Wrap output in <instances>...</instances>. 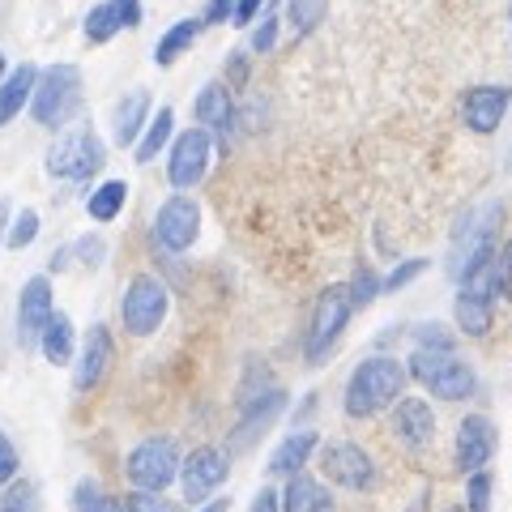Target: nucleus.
Listing matches in <instances>:
<instances>
[{
	"mask_svg": "<svg viewBox=\"0 0 512 512\" xmlns=\"http://www.w3.org/2000/svg\"><path fill=\"white\" fill-rule=\"evenodd\" d=\"M500 222H504V205L500 201H487L470 210L466 218L457 222V235H453V248H448V278L457 286L483 274V269L495 261V239H500Z\"/></svg>",
	"mask_w": 512,
	"mask_h": 512,
	"instance_id": "nucleus-1",
	"label": "nucleus"
},
{
	"mask_svg": "<svg viewBox=\"0 0 512 512\" xmlns=\"http://www.w3.org/2000/svg\"><path fill=\"white\" fill-rule=\"evenodd\" d=\"M402 384H406V367L397 359H389V355L363 359L346 384V414L350 419H372L376 410L393 406L397 397H402Z\"/></svg>",
	"mask_w": 512,
	"mask_h": 512,
	"instance_id": "nucleus-2",
	"label": "nucleus"
},
{
	"mask_svg": "<svg viewBox=\"0 0 512 512\" xmlns=\"http://www.w3.org/2000/svg\"><path fill=\"white\" fill-rule=\"evenodd\" d=\"M77 103H82V73L73 64H52L35 77V90H30V116L43 128H64L73 120Z\"/></svg>",
	"mask_w": 512,
	"mask_h": 512,
	"instance_id": "nucleus-3",
	"label": "nucleus"
},
{
	"mask_svg": "<svg viewBox=\"0 0 512 512\" xmlns=\"http://www.w3.org/2000/svg\"><path fill=\"white\" fill-rule=\"evenodd\" d=\"M350 312H355V303H350L346 282H333V286H325V291L316 295L312 320H308V346H303L308 363H325L333 355V346H338V338L350 325Z\"/></svg>",
	"mask_w": 512,
	"mask_h": 512,
	"instance_id": "nucleus-4",
	"label": "nucleus"
},
{
	"mask_svg": "<svg viewBox=\"0 0 512 512\" xmlns=\"http://www.w3.org/2000/svg\"><path fill=\"white\" fill-rule=\"evenodd\" d=\"M124 474L137 491H167L180 478V444L167 436L141 440L124 461Z\"/></svg>",
	"mask_w": 512,
	"mask_h": 512,
	"instance_id": "nucleus-5",
	"label": "nucleus"
},
{
	"mask_svg": "<svg viewBox=\"0 0 512 512\" xmlns=\"http://www.w3.org/2000/svg\"><path fill=\"white\" fill-rule=\"evenodd\" d=\"M103 141L90 133V128H69V133H60L52 141V150H47V171L56 175V180H73L82 184L90 180L94 171H103Z\"/></svg>",
	"mask_w": 512,
	"mask_h": 512,
	"instance_id": "nucleus-6",
	"label": "nucleus"
},
{
	"mask_svg": "<svg viewBox=\"0 0 512 512\" xmlns=\"http://www.w3.org/2000/svg\"><path fill=\"white\" fill-rule=\"evenodd\" d=\"M120 312H124V329L133 333V338H150V333H158V325L167 320V291H163V282L150 278V274H137L133 282H128Z\"/></svg>",
	"mask_w": 512,
	"mask_h": 512,
	"instance_id": "nucleus-7",
	"label": "nucleus"
},
{
	"mask_svg": "<svg viewBox=\"0 0 512 512\" xmlns=\"http://www.w3.org/2000/svg\"><path fill=\"white\" fill-rule=\"evenodd\" d=\"M210 154H214V137L205 128H184L180 137L171 141V163H167V180L171 188H197L210 171Z\"/></svg>",
	"mask_w": 512,
	"mask_h": 512,
	"instance_id": "nucleus-8",
	"label": "nucleus"
},
{
	"mask_svg": "<svg viewBox=\"0 0 512 512\" xmlns=\"http://www.w3.org/2000/svg\"><path fill=\"white\" fill-rule=\"evenodd\" d=\"M201 235V205L184 197V192H175L171 201H163V210L154 218V239L163 252H188L197 244Z\"/></svg>",
	"mask_w": 512,
	"mask_h": 512,
	"instance_id": "nucleus-9",
	"label": "nucleus"
},
{
	"mask_svg": "<svg viewBox=\"0 0 512 512\" xmlns=\"http://www.w3.org/2000/svg\"><path fill=\"white\" fill-rule=\"evenodd\" d=\"M227 470H231V457L222 448H197L188 453V461L180 466V491L188 504H201L227 483Z\"/></svg>",
	"mask_w": 512,
	"mask_h": 512,
	"instance_id": "nucleus-10",
	"label": "nucleus"
},
{
	"mask_svg": "<svg viewBox=\"0 0 512 512\" xmlns=\"http://www.w3.org/2000/svg\"><path fill=\"white\" fill-rule=\"evenodd\" d=\"M320 466H325V478H333V483L346 487V491H372L376 487L372 457H367L355 440H333L325 448V457H320Z\"/></svg>",
	"mask_w": 512,
	"mask_h": 512,
	"instance_id": "nucleus-11",
	"label": "nucleus"
},
{
	"mask_svg": "<svg viewBox=\"0 0 512 512\" xmlns=\"http://www.w3.org/2000/svg\"><path fill=\"white\" fill-rule=\"evenodd\" d=\"M495 423L487 414H466L457 427V470L461 474H474V470H487V461L495 457Z\"/></svg>",
	"mask_w": 512,
	"mask_h": 512,
	"instance_id": "nucleus-12",
	"label": "nucleus"
},
{
	"mask_svg": "<svg viewBox=\"0 0 512 512\" xmlns=\"http://www.w3.org/2000/svg\"><path fill=\"white\" fill-rule=\"evenodd\" d=\"M508 103H512V90L508 86H474L466 99H461V120H466L470 133L491 137L495 128L504 124Z\"/></svg>",
	"mask_w": 512,
	"mask_h": 512,
	"instance_id": "nucleus-13",
	"label": "nucleus"
},
{
	"mask_svg": "<svg viewBox=\"0 0 512 512\" xmlns=\"http://www.w3.org/2000/svg\"><path fill=\"white\" fill-rule=\"evenodd\" d=\"M141 26V0H103L86 13V39L90 43H111L120 30Z\"/></svg>",
	"mask_w": 512,
	"mask_h": 512,
	"instance_id": "nucleus-14",
	"label": "nucleus"
},
{
	"mask_svg": "<svg viewBox=\"0 0 512 512\" xmlns=\"http://www.w3.org/2000/svg\"><path fill=\"white\" fill-rule=\"evenodd\" d=\"M52 282H47L43 274L39 278H30L22 286V299H18V338L22 346H35L39 342V333L47 325V316H52Z\"/></svg>",
	"mask_w": 512,
	"mask_h": 512,
	"instance_id": "nucleus-15",
	"label": "nucleus"
},
{
	"mask_svg": "<svg viewBox=\"0 0 512 512\" xmlns=\"http://www.w3.org/2000/svg\"><path fill=\"white\" fill-rule=\"evenodd\" d=\"M107 367H111V333H107V325H90L86 329V342H82V355H77L73 389L77 393H90L94 384L107 376Z\"/></svg>",
	"mask_w": 512,
	"mask_h": 512,
	"instance_id": "nucleus-16",
	"label": "nucleus"
},
{
	"mask_svg": "<svg viewBox=\"0 0 512 512\" xmlns=\"http://www.w3.org/2000/svg\"><path fill=\"white\" fill-rule=\"evenodd\" d=\"M393 431H397L402 444L427 448L431 436H436V414H431V406L423 402V397H402L397 410H393Z\"/></svg>",
	"mask_w": 512,
	"mask_h": 512,
	"instance_id": "nucleus-17",
	"label": "nucleus"
},
{
	"mask_svg": "<svg viewBox=\"0 0 512 512\" xmlns=\"http://www.w3.org/2000/svg\"><path fill=\"white\" fill-rule=\"evenodd\" d=\"M197 120H201L205 133L231 137V128H235V103H231V90L222 86V82L201 86V94H197Z\"/></svg>",
	"mask_w": 512,
	"mask_h": 512,
	"instance_id": "nucleus-18",
	"label": "nucleus"
},
{
	"mask_svg": "<svg viewBox=\"0 0 512 512\" xmlns=\"http://www.w3.org/2000/svg\"><path fill=\"white\" fill-rule=\"evenodd\" d=\"M427 389L436 397H444V402H466V397H474V389H478V376H474L470 363L444 355V363L436 367V376L427 380Z\"/></svg>",
	"mask_w": 512,
	"mask_h": 512,
	"instance_id": "nucleus-19",
	"label": "nucleus"
},
{
	"mask_svg": "<svg viewBox=\"0 0 512 512\" xmlns=\"http://www.w3.org/2000/svg\"><path fill=\"white\" fill-rule=\"evenodd\" d=\"M316 431H295V436H286L278 448H274V457H269V474H278V478H291L299 474L303 466H308V457L316 453Z\"/></svg>",
	"mask_w": 512,
	"mask_h": 512,
	"instance_id": "nucleus-20",
	"label": "nucleus"
},
{
	"mask_svg": "<svg viewBox=\"0 0 512 512\" xmlns=\"http://www.w3.org/2000/svg\"><path fill=\"white\" fill-rule=\"evenodd\" d=\"M146 111H150V90H128L124 99L116 103V141L120 146H133V141L141 137V128H146Z\"/></svg>",
	"mask_w": 512,
	"mask_h": 512,
	"instance_id": "nucleus-21",
	"label": "nucleus"
},
{
	"mask_svg": "<svg viewBox=\"0 0 512 512\" xmlns=\"http://www.w3.org/2000/svg\"><path fill=\"white\" fill-rule=\"evenodd\" d=\"M282 508L286 512H333V495L316 483L308 474H291V483H286V495H282Z\"/></svg>",
	"mask_w": 512,
	"mask_h": 512,
	"instance_id": "nucleus-22",
	"label": "nucleus"
},
{
	"mask_svg": "<svg viewBox=\"0 0 512 512\" xmlns=\"http://www.w3.org/2000/svg\"><path fill=\"white\" fill-rule=\"evenodd\" d=\"M35 77L39 69L35 64H18L9 77H5V86H0V124H9L18 111L30 103V90H35Z\"/></svg>",
	"mask_w": 512,
	"mask_h": 512,
	"instance_id": "nucleus-23",
	"label": "nucleus"
},
{
	"mask_svg": "<svg viewBox=\"0 0 512 512\" xmlns=\"http://www.w3.org/2000/svg\"><path fill=\"white\" fill-rule=\"evenodd\" d=\"M201 18H184V22H175L171 30H167V35L163 39H158V47H154V60L158 64H163V69H171V64L175 60H180L184 52H188V47L192 43H197V35H201Z\"/></svg>",
	"mask_w": 512,
	"mask_h": 512,
	"instance_id": "nucleus-24",
	"label": "nucleus"
},
{
	"mask_svg": "<svg viewBox=\"0 0 512 512\" xmlns=\"http://www.w3.org/2000/svg\"><path fill=\"white\" fill-rule=\"evenodd\" d=\"M39 346H43L47 363H56V367L69 363L73 359V325H69V316H60V312L47 316V325L39 333Z\"/></svg>",
	"mask_w": 512,
	"mask_h": 512,
	"instance_id": "nucleus-25",
	"label": "nucleus"
},
{
	"mask_svg": "<svg viewBox=\"0 0 512 512\" xmlns=\"http://www.w3.org/2000/svg\"><path fill=\"white\" fill-rule=\"evenodd\" d=\"M171 133H175V111H171V107H163V111H158V116L150 120V128H146V133H141V141H137L133 158H137L141 167H146V163H154V158L167 150Z\"/></svg>",
	"mask_w": 512,
	"mask_h": 512,
	"instance_id": "nucleus-26",
	"label": "nucleus"
},
{
	"mask_svg": "<svg viewBox=\"0 0 512 512\" xmlns=\"http://www.w3.org/2000/svg\"><path fill=\"white\" fill-rule=\"evenodd\" d=\"M124 201H128V184H124V180H107L103 188H94V192H90L86 210H90L94 222H111V218L124 210Z\"/></svg>",
	"mask_w": 512,
	"mask_h": 512,
	"instance_id": "nucleus-27",
	"label": "nucleus"
},
{
	"mask_svg": "<svg viewBox=\"0 0 512 512\" xmlns=\"http://www.w3.org/2000/svg\"><path fill=\"white\" fill-rule=\"evenodd\" d=\"M0 512H39V487L30 483V478H13V483H5Z\"/></svg>",
	"mask_w": 512,
	"mask_h": 512,
	"instance_id": "nucleus-28",
	"label": "nucleus"
},
{
	"mask_svg": "<svg viewBox=\"0 0 512 512\" xmlns=\"http://www.w3.org/2000/svg\"><path fill=\"white\" fill-rule=\"evenodd\" d=\"M291 26L295 35H312V30L320 26V18H325V0H291Z\"/></svg>",
	"mask_w": 512,
	"mask_h": 512,
	"instance_id": "nucleus-29",
	"label": "nucleus"
},
{
	"mask_svg": "<svg viewBox=\"0 0 512 512\" xmlns=\"http://www.w3.org/2000/svg\"><path fill=\"white\" fill-rule=\"evenodd\" d=\"M466 512H491V474L474 470L466 483Z\"/></svg>",
	"mask_w": 512,
	"mask_h": 512,
	"instance_id": "nucleus-30",
	"label": "nucleus"
},
{
	"mask_svg": "<svg viewBox=\"0 0 512 512\" xmlns=\"http://www.w3.org/2000/svg\"><path fill=\"white\" fill-rule=\"evenodd\" d=\"M35 235H39V214L22 210L18 222H13V231H9V248H30L35 244Z\"/></svg>",
	"mask_w": 512,
	"mask_h": 512,
	"instance_id": "nucleus-31",
	"label": "nucleus"
},
{
	"mask_svg": "<svg viewBox=\"0 0 512 512\" xmlns=\"http://www.w3.org/2000/svg\"><path fill=\"white\" fill-rule=\"evenodd\" d=\"M346 291H350V303H355V308H367V303L380 295V278H376V274H367V269H359L355 282H350Z\"/></svg>",
	"mask_w": 512,
	"mask_h": 512,
	"instance_id": "nucleus-32",
	"label": "nucleus"
},
{
	"mask_svg": "<svg viewBox=\"0 0 512 512\" xmlns=\"http://www.w3.org/2000/svg\"><path fill=\"white\" fill-rule=\"evenodd\" d=\"M124 512H175V508H171L158 491H137V487H133V495L124 500Z\"/></svg>",
	"mask_w": 512,
	"mask_h": 512,
	"instance_id": "nucleus-33",
	"label": "nucleus"
},
{
	"mask_svg": "<svg viewBox=\"0 0 512 512\" xmlns=\"http://www.w3.org/2000/svg\"><path fill=\"white\" fill-rule=\"evenodd\" d=\"M423 269H427V261H423V256H414V261H406V265H397V269H393V274H389V278H384V282H380V291H402V286H406V282H414V278H419V274H423Z\"/></svg>",
	"mask_w": 512,
	"mask_h": 512,
	"instance_id": "nucleus-34",
	"label": "nucleus"
},
{
	"mask_svg": "<svg viewBox=\"0 0 512 512\" xmlns=\"http://www.w3.org/2000/svg\"><path fill=\"white\" fill-rule=\"evenodd\" d=\"M414 338H419L423 350H453V333H448L444 325H419Z\"/></svg>",
	"mask_w": 512,
	"mask_h": 512,
	"instance_id": "nucleus-35",
	"label": "nucleus"
},
{
	"mask_svg": "<svg viewBox=\"0 0 512 512\" xmlns=\"http://www.w3.org/2000/svg\"><path fill=\"white\" fill-rule=\"evenodd\" d=\"M13 478H18V448H13L9 436L0 431V487L13 483Z\"/></svg>",
	"mask_w": 512,
	"mask_h": 512,
	"instance_id": "nucleus-36",
	"label": "nucleus"
},
{
	"mask_svg": "<svg viewBox=\"0 0 512 512\" xmlns=\"http://www.w3.org/2000/svg\"><path fill=\"white\" fill-rule=\"evenodd\" d=\"M274 43H278V18L269 13V18L252 30V52H274Z\"/></svg>",
	"mask_w": 512,
	"mask_h": 512,
	"instance_id": "nucleus-37",
	"label": "nucleus"
},
{
	"mask_svg": "<svg viewBox=\"0 0 512 512\" xmlns=\"http://www.w3.org/2000/svg\"><path fill=\"white\" fill-rule=\"evenodd\" d=\"M231 9H235V0H205V26H218V22H231Z\"/></svg>",
	"mask_w": 512,
	"mask_h": 512,
	"instance_id": "nucleus-38",
	"label": "nucleus"
},
{
	"mask_svg": "<svg viewBox=\"0 0 512 512\" xmlns=\"http://www.w3.org/2000/svg\"><path fill=\"white\" fill-rule=\"evenodd\" d=\"M261 5H265V0H235L231 22H235V26H248V22L256 18V13H261Z\"/></svg>",
	"mask_w": 512,
	"mask_h": 512,
	"instance_id": "nucleus-39",
	"label": "nucleus"
},
{
	"mask_svg": "<svg viewBox=\"0 0 512 512\" xmlns=\"http://www.w3.org/2000/svg\"><path fill=\"white\" fill-rule=\"evenodd\" d=\"M495 269H500V295L512 299V239L504 244V256H500V265H495Z\"/></svg>",
	"mask_w": 512,
	"mask_h": 512,
	"instance_id": "nucleus-40",
	"label": "nucleus"
},
{
	"mask_svg": "<svg viewBox=\"0 0 512 512\" xmlns=\"http://www.w3.org/2000/svg\"><path fill=\"white\" fill-rule=\"evenodd\" d=\"M227 77H231V86H244V82H248V56H244V52H231Z\"/></svg>",
	"mask_w": 512,
	"mask_h": 512,
	"instance_id": "nucleus-41",
	"label": "nucleus"
},
{
	"mask_svg": "<svg viewBox=\"0 0 512 512\" xmlns=\"http://www.w3.org/2000/svg\"><path fill=\"white\" fill-rule=\"evenodd\" d=\"M94 500H99V491H94V483H82V487L73 491V508H77V512H90V508H94Z\"/></svg>",
	"mask_w": 512,
	"mask_h": 512,
	"instance_id": "nucleus-42",
	"label": "nucleus"
},
{
	"mask_svg": "<svg viewBox=\"0 0 512 512\" xmlns=\"http://www.w3.org/2000/svg\"><path fill=\"white\" fill-rule=\"evenodd\" d=\"M278 508H282V500H278L274 487H265V491L252 500V512H278Z\"/></svg>",
	"mask_w": 512,
	"mask_h": 512,
	"instance_id": "nucleus-43",
	"label": "nucleus"
},
{
	"mask_svg": "<svg viewBox=\"0 0 512 512\" xmlns=\"http://www.w3.org/2000/svg\"><path fill=\"white\" fill-rule=\"evenodd\" d=\"M90 512H124V500H116V495H99Z\"/></svg>",
	"mask_w": 512,
	"mask_h": 512,
	"instance_id": "nucleus-44",
	"label": "nucleus"
},
{
	"mask_svg": "<svg viewBox=\"0 0 512 512\" xmlns=\"http://www.w3.org/2000/svg\"><path fill=\"white\" fill-rule=\"evenodd\" d=\"M5 227H9V201H0V239H5Z\"/></svg>",
	"mask_w": 512,
	"mask_h": 512,
	"instance_id": "nucleus-45",
	"label": "nucleus"
},
{
	"mask_svg": "<svg viewBox=\"0 0 512 512\" xmlns=\"http://www.w3.org/2000/svg\"><path fill=\"white\" fill-rule=\"evenodd\" d=\"M205 512H227V500H214V504L205 508Z\"/></svg>",
	"mask_w": 512,
	"mask_h": 512,
	"instance_id": "nucleus-46",
	"label": "nucleus"
},
{
	"mask_svg": "<svg viewBox=\"0 0 512 512\" xmlns=\"http://www.w3.org/2000/svg\"><path fill=\"white\" fill-rule=\"evenodd\" d=\"M0 77H5V56H0Z\"/></svg>",
	"mask_w": 512,
	"mask_h": 512,
	"instance_id": "nucleus-47",
	"label": "nucleus"
},
{
	"mask_svg": "<svg viewBox=\"0 0 512 512\" xmlns=\"http://www.w3.org/2000/svg\"><path fill=\"white\" fill-rule=\"evenodd\" d=\"M444 512H466V508H444Z\"/></svg>",
	"mask_w": 512,
	"mask_h": 512,
	"instance_id": "nucleus-48",
	"label": "nucleus"
}]
</instances>
